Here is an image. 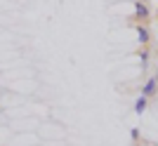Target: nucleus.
I'll return each mask as SVG.
<instances>
[{
    "mask_svg": "<svg viewBox=\"0 0 158 146\" xmlns=\"http://www.w3.org/2000/svg\"><path fill=\"white\" fill-rule=\"evenodd\" d=\"M137 14H139V17H146V14H149V10H146V7L139 2V5H137Z\"/></svg>",
    "mask_w": 158,
    "mask_h": 146,
    "instance_id": "obj_1",
    "label": "nucleus"
},
{
    "mask_svg": "<svg viewBox=\"0 0 158 146\" xmlns=\"http://www.w3.org/2000/svg\"><path fill=\"white\" fill-rule=\"evenodd\" d=\"M139 40H142V43H146V40H149V33H146V28H139Z\"/></svg>",
    "mask_w": 158,
    "mask_h": 146,
    "instance_id": "obj_2",
    "label": "nucleus"
},
{
    "mask_svg": "<svg viewBox=\"0 0 158 146\" xmlns=\"http://www.w3.org/2000/svg\"><path fill=\"white\" fill-rule=\"evenodd\" d=\"M144 106H146V99H144V97H142V99L137 101V111H144Z\"/></svg>",
    "mask_w": 158,
    "mask_h": 146,
    "instance_id": "obj_3",
    "label": "nucleus"
},
{
    "mask_svg": "<svg viewBox=\"0 0 158 146\" xmlns=\"http://www.w3.org/2000/svg\"><path fill=\"white\" fill-rule=\"evenodd\" d=\"M153 87H156V83H153V80H151V83L146 85V94H151V92H153Z\"/></svg>",
    "mask_w": 158,
    "mask_h": 146,
    "instance_id": "obj_4",
    "label": "nucleus"
}]
</instances>
